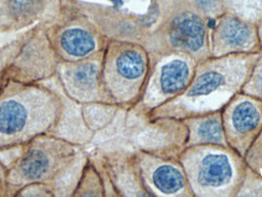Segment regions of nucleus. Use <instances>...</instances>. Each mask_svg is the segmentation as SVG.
Instances as JSON below:
<instances>
[{
	"instance_id": "dca6fc26",
	"label": "nucleus",
	"mask_w": 262,
	"mask_h": 197,
	"mask_svg": "<svg viewBox=\"0 0 262 197\" xmlns=\"http://www.w3.org/2000/svg\"><path fill=\"white\" fill-rule=\"evenodd\" d=\"M96 74H97L96 65L88 63V64L80 65V67L75 70V79H77L78 83H80L81 85L90 86V85L94 84Z\"/></svg>"
},
{
	"instance_id": "6ab92c4d",
	"label": "nucleus",
	"mask_w": 262,
	"mask_h": 197,
	"mask_svg": "<svg viewBox=\"0 0 262 197\" xmlns=\"http://www.w3.org/2000/svg\"><path fill=\"white\" fill-rule=\"evenodd\" d=\"M110 2H112L116 8H119V6H122V4H123L122 0H110Z\"/></svg>"
},
{
	"instance_id": "a211bd4d",
	"label": "nucleus",
	"mask_w": 262,
	"mask_h": 197,
	"mask_svg": "<svg viewBox=\"0 0 262 197\" xmlns=\"http://www.w3.org/2000/svg\"><path fill=\"white\" fill-rule=\"evenodd\" d=\"M257 32H258V39H260V45L262 46V21L257 24Z\"/></svg>"
},
{
	"instance_id": "20e7f679",
	"label": "nucleus",
	"mask_w": 262,
	"mask_h": 197,
	"mask_svg": "<svg viewBox=\"0 0 262 197\" xmlns=\"http://www.w3.org/2000/svg\"><path fill=\"white\" fill-rule=\"evenodd\" d=\"M260 46L257 26L239 16L225 12L216 18L210 38L211 57L234 54H254Z\"/></svg>"
},
{
	"instance_id": "f8f14e48",
	"label": "nucleus",
	"mask_w": 262,
	"mask_h": 197,
	"mask_svg": "<svg viewBox=\"0 0 262 197\" xmlns=\"http://www.w3.org/2000/svg\"><path fill=\"white\" fill-rule=\"evenodd\" d=\"M226 12H231L258 24L262 21V0H224Z\"/></svg>"
},
{
	"instance_id": "4468645a",
	"label": "nucleus",
	"mask_w": 262,
	"mask_h": 197,
	"mask_svg": "<svg viewBox=\"0 0 262 197\" xmlns=\"http://www.w3.org/2000/svg\"><path fill=\"white\" fill-rule=\"evenodd\" d=\"M242 92L248 96L262 101V52L258 54L256 63L251 69L250 75L245 81Z\"/></svg>"
},
{
	"instance_id": "423d86ee",
	"label": "nucleus",
	"mask_w": 262,
	"mask_h": 197,
	"mask_svg": "<svg viewBox=\"0 0 262 197\" xmlns=\"http://www.w3.org/2000/svg\"><path fill=\"white\" fill-rule=\"evenodd\" d=\"M194 58H173L160 68L159 86L163 94L171 96L185 91L194 74Z\"/></svg>"
},
{
	"instance_id": "ddd939ff",
	"label": "nucleus",
	"mask_w": 262,
	"mask_h": 197,
	"mask_svg": "<svg viewBox=\"0 0 262 197\" xmlns=\"http://www.w3.org/2000/svg\"><path fill=\"white\" fill-rule=\"evenodd\" d=\"M49 161L48 157L41 152H31L22 160L19 169L21 173L28 179H37L44 175L48 170Z\"/></svg>"
},
{
	"instance_id": "0eeeda50",
	"label": "nucleus",
	"mask_w": 262,
	"mask_h": 197,
	"mask_svg": "<svg viewBox=\"0 0 262 197\" xmlns=\"http://www.w3.org/2000/svg\"><path fill=\"white\" fill-rule=\"evenodd\" d=\"M189 125H191V144H189L191 146L201 145V144H219V145L228 146L225 137L221 110L194 116Z\"/></svg>"
},
{
	"instance_id": "39448f33",
	"label": "nucleus",
	"mask_w": 262,
	"mask_h": 197,
	"mask_svg": "<svg viewBox=\"0 0 262 197\" xmlns=\"http://www.w3.org/2000/svg\"><path fill=\"white\" fill-rule=\"evenodd\" d=\"M198 9L180 12L169 27V40L173 47L203 61L211 57L208 19Z\"/></svg>"
},
{
	"instance_id": "7ed1b4c3",
	"label": "nucleus",
	"mask_w": 262,
	"mask_h": 197,
	"mask_svg": "<svg viewBox=\"0 0 262 197\" xmlns=\"http://www.w3.org/2000/svg\"><path fill=\"white\" fill-rule=\"evenodd\" d=\"M221 114L227 145L245 157L262 131V101L242 92L222 108Z\"/></svg>"
},
{
	"instance_id": "2eb2a0df",
	"label": "nucleus",
	"mask_w": 262,
	"mask_h": 197,
	"mask_svg": "<svg viewBox=\"0 0 262 197\" xmlns=\"http://www.w3.org/2000/svg\"><path fill=\"white\" fill-rule=\"evenodd\" d=\"M193 3L206 19H216L226 12L224 0H193Z\"/></svg>"
},
{
	"instance_id": "f3484780",
	"label": "nucleus",
	"mask_w": 262,
	"mask_h": 197,
	"mask_svg": "<svg viewBox=\"0 0 262 197\" xmlns=\"http://www.w3.org/2000/svg\"><path fill=\"white\" fill-rule=\"evenodd\" d=\"M34 0H10V9L15 15H22L32 8Z\"/></svg>"
},
{
	"instance_id": "6e6552de",
	"label": "nucleus",
	"mask_w": 262,
	"mask_h": 197,
	"mask_svg": "<svg viewBox=\"0 0 262 197\" xmlns=\"http://www.w3.org/2000/svg\"><path fill=\"white\" fill-rule=\"evenodd\" d=\"M28 121V110L15 98L0 101V142L21 133Z\"/></svg>"
},
{
	"instance_id": "9b49d317",
	"label": "nucleus",
	"mask_w": 262,
	"mask_h": 197,
	"mask_svg": "<svg viewBox=\"0 0 262 197\" xmlns=\"http://www.w3.org/2000/svg\"><path fill=\"white\" fill-rule=\"evenodd\" d=\"M116 70L119 77L126 80H137L146 71L145 57L135 48L124 50L117 57Z\"/></svg>"
},
{
	"instance_id": "f257e3e1",
	"label": "nucleus",
	"mask_w": 262,
	"mask_h": 197,
	"mask_svg": "<svg viewBox=\"0 0 262 197\" xmlns=\"http://www.w3.org/2000/svg\"><path fill=\"white\" fill-rule=\"evenodd\" d=\"M257 57V52H254L199 61L183 93L193 116L221 110L235 94L241 93Z\"/></svg>"
},
{
	"instance_id": "9d476101",
	"label": "nucleus",
	"mask_w": 262,
	"mask_h": 197,
	"mask_svg": "<svg viewBox=\"0 0 262 197\" xmlns=\"http://www.w3.org/2000/svg\"><path fill=\"white\" fill-rule=\"evenodd\" d=\"M61 45L68 55L84 57L91 54L96 47L93 35L84 29L73 28L66 31L61 37Z\"/></svg>"
},
{
	"instance_id": "f03ea898",
	"label": "nucleus",
	"mask_w": 262,
	"mask_h": 197,
	"mask_svg": "<svg viewBox=\"0 0 262 197\" xmlns=\"http://www.w3.org/2000/svg\"><path fill=\"white\" fill-rule=\"evenodd\" d=\"M183 166L193 195L202 197L237 196L248 169L244 157L219 144L192 146Z\"/></svg>"
},
{
	"instance_id": "1a4fd4ad",
	"label": "nucleus",
	"mask_w": 262,
	"mask_h": 197,
	"mask_svg": "<svg viewBox=\"0 0 262 197\" xmlns=\"http://www.w3.org/2000/svg\"><path fill=\"white\" fill-rule=\"evenodd\" d=\"M152 183L164 195H176L185 191L187 178L181 169L172 165H162L152 175Z\"/></svg>"
}]
</instances>
